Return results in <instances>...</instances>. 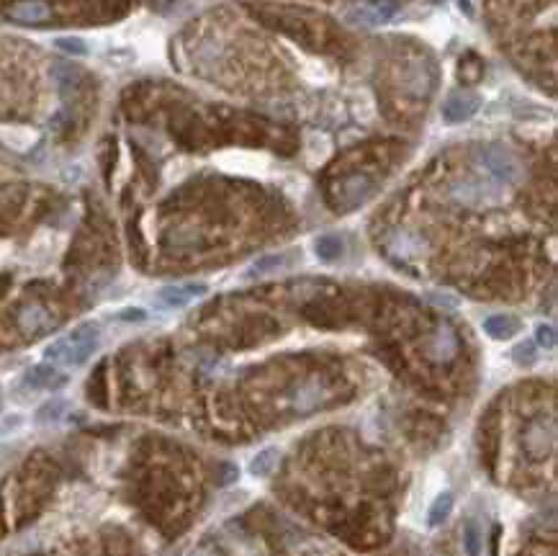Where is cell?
<instances>
[{
  "label": "cell",
  "instance_id": "obj_1",
  "mask_svg": "<svg viewBox=\"0 0 558 556\" xmlns=\"http://www.w3.org/2000/svg\"><path fill=\"white\" fill-rule=\"evenodd\" d=\"M98 327L93 322L88 324H80V327H75L70 335L65 338L54 340L52 346L44 350V358L49 363H57V366H82V363L88 361L90 355L98 350Z\"/></svg>",
  "mask_w": 558,
  "mask_h": 556
},
{
  "label": "cell",
  "instance_id": "obj_2",
  "mask_svg": "<svg viewBox=\"0 0 558 556\" xmlns=\"http://www.w3.org/2000/svg\"><path fill=\"white\" fill-rule=\"evenodd\" d=\"M478 152H481V163H484V168L494 175V178H497V181L517 183L522 178L520 160L514 158L505 144H484Z\"/></svg>",
  "mask_w": 558,
  "mask_h": 556
},
{
  "label": "cell",
  "instance_id": "obj_3",
  "mask_svg": "<svg viewBox=\"0 0 558 556\" xmlns=\"http://www.w3.org/2000/svg\"><path fill=\"white\" fill-rule=\"evenodd\" d=\"M399 3L396 0H371L365 6L353 8L348 13L350 23H360V26H381V23H388L394 18Z\"/></svg>",
  "mask_w": 558,
  "mask_h": 556
},
{
  "label": "cell",
  "instance_id": "obj_4",
  "mask_svg": "<svg viewBox=\"0 0 558 556\" xmlns=\"http://www.w3.org/2000/svg\"><path fill=\"white\" fill-rule=\"evenodd\" d=\"M481 108V98L476 93L469 91H455L445 98L443 103V119L448 124H461V121H469L474 113Z\"/></svg>",
  "mask_w": 558,
  "mask_h": 556
},
{
  "label": "cell",
  "instance_id": "obj_5",
  "mask_svg": "<svg viewBox=\"0 0 558 556\" xmlns=\"http://www.w3.org/2000/svg\"><path fill=\"white\" fill-rule=\"evenodd\" d=\"M21 381L34 391H57L68 384V374H62L54 363H39L23 374Z\"/></svg>",
  "mask_w": 558,
  "mask_h": 556
},
{
  "label": "cell",
  "instance_id": "obj_6",
  "mask_svg": "<svg viewBox=\"0 0 558 556\" xmlns=\"http://www.w3.org/2000/svg\"><path fill=\"white\" fill-rule=\"evenodd\" d=\"M209 291V286L206 284H170V286H163L160 291H157V301L163 304V307H170V309H180L191 304L194 299H201L206 296Z\"/></svg>",
  "mask_w": 558,
  "mask_h": 556
},
{
  "label": "cell",
  "instance_id": "obj_7",
  "mask_svg": "<svg viewBox=\"0 0 558 556\" xmlns=\"http://www.w3.org/2000/svg\"><path fill=\"white\" fill-rule=\"evenodd\" d=\"M6 15L11 21L23 23V26H37V23L49 21L52 8H49L46 0H15V3L8 6Z\"/></svg>",
  "mask_w": 558,
  "mask_h": 556
},
{
  "label": "cell",
  "instance_id": "obj_8",
  "mask_svg": "<svg viewBox=\"0 0 558 556\" xmlns=\"http://www.w3.org/2000/svg\"><path fill=\"white\" fill-rule=\"evenodd\" d=\"M553 436H556V428L548 425L545 428L543 420H535L530 422V428L525 430V438H522V446H525V451L530 453V459H545L553 448Z\"/></svg>",
  "mask_w": 558,
  "mask_h": 556
},
{
  "label": "cell",
  "instance_id": "obj_9",
  "mask_svg": "<svg viewBox=\"0 0 558 556\" xmlns=\"http://www.w3.org/2000/svg\"><path fill=\"white\" fill-rule=\"evenodd\" d=\"M18 324H21L23 332L37 335V332H44L52 327V317H49V312H46L44 307L29 304V307H23L21 312H18Z\"/></svg>",
  "mask_w": 558,
  "mask_h": 556
},
{
  "label": "cell",
  "instance_id": "obj_10",
  "mask_svg": "<svg viewBox=\"0 0 558 556\" xmlns=\"http://www.w3.org/2000/svg\"><path fill=\"white\" fill-rule=\"evenodd\" d=\"M484 332L491 340H509L520 332V320L512 315H491L484 320Z\"/></svg>",
  "mask_w": 558,
  "mask_h": 556
},
{
  "label": "cell",
  "instance_id": "obj_11",
  "mask_svg": "<svg viewBox=\"0 0 558 556\" xmlns=\"http://www.w3.org/2000/svg\"><path fill=\"white\" fill-rule=\"evenodd\" d=\"M278 459H281V451H278L276 446H265V448H260V451H258L253 459H250V464H247V472H250V476L265 479V476H270V474L276 472Z\"/></svg>",
  "mask_w": 558,
  "mask_h": 556
},
{
  "label": "cell",
  "instance_id": "obj_12",
  "mask_svg": "<svg viewBox=\"0 0 558 556\" xmlns=\"http://www.w3.org/2000/svg\"><path fill=\"white\" fill-rule=\"evenodd\" d=\"M458 353V338H455V332H450L448 327L438 330V335L432 338L430 343V358L438 363H448L450 358H455Z\"/></svg>",
  "mask_w": 558,
  "mask_h": 556
},
{
  "label": "cell",
  "instance_id": "obj_13",
  "mask_svg": "<svg viewBox=\"0 0 558 556\" xmlns=\"http://www.w3.org/2000/svg\"><path fill=\"white\" fill-rule=\"evenodd\" d=\"M453 503L455 497L453 492H440L438 497H435V503L430 505V510H427V526L430 528H440L443 523H445L448 518H450V512H453Z\"/></svg>",
  "mask_w": 558,
  "mask_h": 556
},
{
  "label": "cell",
  "instance_id": "obj_14",
  "mask_svg": "<svg viewBox=\"0 0 558 556\" xmlns=\"http://www.w3.org/2000/svg\"><path fill=\"white\" fill-rule=\"evenodd\" d=\"M68 412V402L62 397H52L46 399L44 405L39 407L37 415H34V422L37 425H52V422H60Z\"/></svg>",
  "mask_w": 558,
  "mask_h": 556
},
{
  "label": "cell",
  "instance_id": "obj_15",
  "mask_svg": "<svg viewBox=\"0 0 558 556\" xmlns=\"http://www.w3.org/2000/svg\"><path fill=\"white\" fill-rule=\"evenodd\" d=\"M371 194V181L365 175H353L343 183V198L348 201V206H357L363 203L365 196Z\"/></svg>",
  "mask_w": 558,
  "mask_h": 556
},
{
  "label": "cell",
  "instance_id": "obj_16",
  "mask_svg": "<svg viewBox=\"0 0 558 556\" xmlns=\"http://www.w3.org/2000/svg\"><path fill=\"white\" fill-rule=\"evenodd\" d=\"M314 253H317L319 260L332 263V260H337V258L343 255V240H340L337 234H322V237H317V242H314Z\"/></svg>",
  "mask_w": 558,
  "mask_h": 556
},
{
  "label": "cell",
  "instance_id": "obj_17",
  "mask_svg": "<svg viewBox=\"0 0 558 556\" xmlns=\"http://www.w3.org/2000/svg\"><path fill=\"white\" fill-rule=\"evenodd\" d=\"M283 265H286V255H262V258H258L253 265H250L247 276H250V278L268 276V273H273V271H281Z\"/></svg>",
  "mask_w": 558,
  "mask_h": 556
},
{
  "label": "cell",
  "instance_id": "obj_18",
  "mask_svg": "<svg viewBox=\"0 0 558 556\" xmlns=\"http://www.w3.org/2000/svg\"><path fill=\"white\" fill-rule=\"evenodd\" d=\"M463 549L469 556H481V531L474 520L463 526Z\"/></svg>",
  "mask_w": 558,
  "mask_h": 556
},
{
  "label": "cell",
  "instance_id": "obj_19",
  "mask_svg": "<svg viewBox=\"0 0 558 556\" xmlns=\"http://www.w3.org/2000/svg\"><path fill=\"white\" fill-rule=\"evenodd\" d=\"M538 348H545V350H553L558 343V335H556V327L548 322H540L535 327V340H533Z\"/></svg>",
  "mask_w": 558,
  "mask_h": 556
},
{
  "label": "cell",
  "instance_id": "obj_20",
  "mask_svg": "<svg viewBox=\"0 0 558 556\" xmlns=\"http://www.w3.org/2000/svg\"><path fill=\"white\" fill-rule=\"evenodd\" d=\"M512 361L517 363V366H533V363L538 361V346L535 343H520V346L512 350Z\"/></svg>",
  "mask_w": 558,
  "mask_h": 556
},
{
  "label": "cell",
  "instance_id": "obj_21",
  "mask_svg": "<svg viewBox=\"0 0 558 556\" xmlns=\"http://www.w3.org/2000/svg\"><path fill=\"white\" fill-rule=\"evenodd\" d=\"M54 44H57V49H62L65 54H70V57H80V54L88 52V44L77 37H60Z\"/></svg>",
  "mask_w": 558,
  "mask_h": 556
},
{
  "label": "cell",
  "instance_id": "obj_22",
  "mask_svg": "<svg viewBox=\"0 0 558 556\" xmlns=\"http://www.w3.org/2000/svg\"><path fill=\"white\" fill-rule=\"evenodd\" d=\"M21 425H23V415H18V412L6 415V417L0 420V436H11V433H15Z\"/></svg>",
  "mask_w": 558,
  "mask_h": 556
},
{
  "label": "cell",
  "instance_id": "obj_23",
  "mask_svg": "<svg viewBox=\"0 0 558 556\" xmlns=\"http://www.w3.org/2000/svg\"><path fill=\"white\" fill-rule=\"evenodd\" d=\"M116 317H119V320H127V322H141V320L147 317V312H144V309H137V307H129V309H121Z\"/></svg>",
  "mask_w": 558,
  "mask_h": 556
},
{
  "label": "cell",
  "instance_id": "obj_24",
  "mask_svg": "<svg viewBox=\"0 0 558 556\" xmlns=\"http://www.w3.org/2000/svg\"><path fill=\"white\" fill-rule=\"evenodd\" d=\"M430 301H435L440 307H458V299L448 296V293H430Z\"/></svg>",
  "mask_w": 558,
  "mask_h": 556
},
{
  "label": "cell",
  "instance_id": "obj_25",
  "mask_svg": "<svg viewBox=\"0 0 558 556\" xmlns=\"http://www.w3.org/2000/svg\"><path fill=\"white\" fill-rule=\"evenodd\" d=\"M188 556H206L203 551H194V554H188Z\"/></svg>",
  "mask_w": 558,
  "mask_h": 556
},
{
  "label": "cell",
  "instance_id": "obj_26",
  "mask_svg": "<svg viewBox=\"0 0 558 556\" xmlns=\"http://www.w3.org/2000/svg\"><path fill=\"white\" fill-rule=\"evenodd\" d=\"M432 3H440V0H432Z\"/></svg>",
  "mask_w": 558,
  "mask_h": 556
}]
</instances>
